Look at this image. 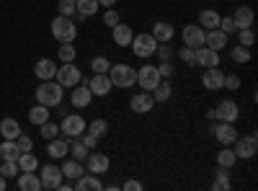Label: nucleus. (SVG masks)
I'll return each mask as SVG.
<instances>
[{
	"mask_svg": "<svg viewBox=\"0 0 258 191\" xmlns=\"http://www.w3.org/2000/svg\"><path fill=\"white\" fill-rule=\"evenodd\" d=\"M225 88L227 91H238L240 88V78L238 75H225Z\"/></svg>",
	"mask_w": 258,
	"mask_h": 191,
	"instance_id": "obj_51",
	"label": "nucleus"
},
{
	"mask_svg": "<svg viewBox=\"0 0 258 191\" xmlns=\"http://www.w3.org/2000/svg\"><path fill=\"white\" fill-rule=\"evenodd\" d=\"M34 73H36V78L39 80H54V73H57V62L54 59H39L36 62V68H34Z\"/></svg>",
	"mask_w": 258,
	"mask_h": 191,
	"instance_id": "obj_23",
	"label": "nucleus"
},
{
	"mask_svg": "<svg viewBox=\"0 0 258 191\" xmlns=\"http://www.w3.org/2000/svg\"><path fill=\"white\" fill-rule=\"evenodd\" d=\"M75 47H73V41H68V44H62L59 47V59L62 62H75Z\"/></svg>",
	"mask_w": 258,
	"mask_h": 191,
	"instance_id": "obj_44",
	"label": "nucleus"
},
{
	"mask_svg": "<svg viewBox=\"0 0 258 191\" xmlns=\"http://www.w3.org/2000/svg\"><path fill=\"white\" fill-rule=\"evenodd\" d=\"M98 6H103V8H114V6H116V0H98Z\"/></svg>",
	"mask_w": 258,
	"mask_h": 191,
	"instance_id": "obj_55",
	"label": "nucleus"
},
{
	"mask_svg": "<svg viewBox=\"0 0 258 191\" xmlns=\"http://www.w3.org/2000/svg\"><path fill=\"white\" fill-rule=\"evenodd\" d=\"M232 21H235V29H250V26H253V21H255L253 8H250V6H240V8H235Z\"/></svg>",
	"mask_w": 258,
	"mask_h": 191,
	"instance_id": "obj_21",
	"label": "nucleus"
},
{
	"mask_svg": "<svg viewBox=\"0 0 258 191\" xmlns=\"http://www.w3.org/2000/svg\"><path fill=\"white\" fill-rule=\"evenodd\" d=\"M230 176L225 173V168H220V173H217V178H214V183H212V188L214 191H230Z\"/></svg>",
	"mask_w": 258,
	"mask_h": 191,
	"instance_id": "obj_39",
	"label": "nucleus"
},
{
	"mask_svg": "<svg viewBox=\"0 0 258 191\" xmlns=\"http://www.w3.org/2000/svg\"><path fill=\"white\" fill-rule=\"evenodd\" d=\"M106 75H109V80H111L114 88H132V86H137V70L129 68V65H124V62H119V65H111Z\"/></svg>",
	"mask_w": 258,
	"mask_h": 191,
	"instance_id": "obj_1",
	"label": "nucleus"
},
{
	"mask_svg": "<svg viewBox=\"0 0 258 191\" xmlns=\"http://www.w3.org/2000/svg\"><path fill=\"white\" fill-rule=\"evenodd\" d=\"M109 68H111V62L106 59L103 54L93 57V62H91V70H93V73H109Z\"/></svg>",
	"mask_w": 258,
	"mask_h": 191,
	"instance_id": "obj_41",
	"label": "nucleus"
},
{
	"mask_svg": "<svg viewBox=\"0 0 258 191\" xmlns=\"http://www.w3.org/2000/svg\"><path fill=\"white\" fill-rule=\"evenodd\" d=\"M85 83H88V88H91V93L93 96H109L111 93V80H109V75H106V73H93V78L91 80H85Z\"/></svg>",
	"mask_w": 258,
	"mask_h": 191,
	"instance_id": "obj_12",
	"label": "nucleus"
},
{
	"mask_svg": "<svg viewBox=\"0 0 258 191\" xmlns=\"http://www.w3.org/2000/svg\"><path fill=\"white\" fill-rule=\"evenodd\" d=\"M62 171L57 165H41V173H39V181H41V188H49V191H54V188H59V183H62Z\"/></svg>",
	"mask_w": 258,
	"mask_h": 191,
	"instance_id": "obj_7",
	"label": "nucleus"
},
{
	"mask_svg": "<svg viewBox=\"0 0 258 191\" xmlns=\"http://www.w3.org/2000/svg\"><path fill=\"white\" fill-rule=\"evenodd\" d=\"M52 36L59 41V44H68V41H75L78 39V26L73 24V18L57 16L52 21Z\"/></svg>",
	"mask_w": 258,
	"mask_h": 191,
	"instance_id": "obj_2",
	"label": "nucleus"
},
{
	"mask_svg": "<svg viewBox=\"0 0 258 191\" xmlns=\"http://www.w3.org/2000/svg\"><path fill=\"white\" fill-rule=\"evenodd\" d=\"M54 80L59 83L62 88H75L78 83L83 80V75H80V70L73 65V62H62V68H57V73H54Z\"/></svg>",
	"mask_w": 258,
	"mask_h": 191,
	"instance_id": "obj_4",
	"label": "nucleus"
},
{
	"mask_svg": "<svg viewBox=\"0 0 258 191\" xmlns=\"http://www.w3.org/2000/svg\"><path fill=\"white\" fill-rule=\"evenodd\" d=\"M132 52L137 54V57H142V59H147V57H153L155 54V49H158V41H155V36L153 34H140V36H132Z\"/></svg>",
	"mask_w": 258,
	"mask_h": 191,
	"instance_id": "obj_5",
	"label": "nucleus"
},
{
	"mask_svg": "<svg viewBox=\"0 0 258 191\" xmlns=\"http://www.w3.org/2000/svg\"><path fill=\"white\" fill-rule=\"evenodd\" d=\"M153 36L158 44H165V41L173 39V26L168 24V21H158V24L153 26Z\"/></svg>",
	"mask_w": 258,
	"mask_h": 191,
	"instance_id": "obj_26",
	"label": "nucleus"
},
{
	"mask_svg": "<svg viewBox=\"0 0 258 191\" xmlns=\"http://www.w3.org/2000/svg\"><path fill=\"white\" fill-rule=\"evenodd\" d=\"M111 36H114V41H116L119 47H129V44H132V36H135V31L129 29L126 24H121V21H119V24L111 29Z\"/></svg>",
	"mask_w": 258,
	"mask_h": 191,
	"instance_id": "obj_25",
	"label": "nucleus"
},
{
	"mask_svg": "<svg viewBox=\"0 0 258 191\" xmlns=\"http://www.w3.org/2000/svg\"><path fill=\"white\" fill-rule=\"evenodd\" d=\"M0 135H3V140H16L21 135V124L16 119H3L0 121Z\"/></svg>",
	"mask_w": 258,
	"mask_h": 191,
	"instance_id": "obj_29",
	"label": "nucleus"
},
{
	"mask_svg": "<svg viewBox=\"0 0 258 191\" xmlns=\"http://www.w3.org/2000/svg\"><path fill=\"white\" fill-rule=\"evenodd\" d=\"M214 114H217V121H230L235 124L240 116V109H238V103H235L232 98H222L217 103V109H214Z\"/></svg>",
	"mask_w": 258,
	"mask_h": 191,
	"instance_id": "obj_9",
	"label": "nucleus"
},
{
	"mask_svg": "<svg viewBox=\"0 0 258 191\" xmlns=\"http://www.w3.org/2000/svg\"><path fill=\"white\" fill-rule=\"evenodd\" d=\"M204 47L214 49V52H220L227 47V34L220 31V29H207L204 31Z\"/></svg>",
	"mask_w": 258,
	"mask_h": 191,
	"instance_id": "obj_17",
	"label": "nucleus"
},
{
	"mask_svg": "<svg viewBox=\"0 0 258 191\" xmlns=\"http://www.w3.org/2000/svg\"><path fill=\"white\" fill-rule=\"evenodd\" d=\"M111 168V160H109V155H103V153H88V158H85V171L88 173H96V176H101V173H106Z\"/></svg>",
	"mask_w": 258,
	"mask_h": 191,
	"instance_id": "obj_10",
	"label": "nucleus"
},
{
	"mask_svg": "<svg viewBox=\"0 0 258 191\" xmlns=\"http://www.w3.org/2000/svg\"><path fill=\"white\" fill-rule=\"evenodd\" d=\"M36 103H41V106H59L62 103V86L57 80H44L36 88Z\"/></svg>",
	"mask_w": 258,
	"mask_h": 191,
	"instance_id": "obj_3",
	"label": "nucleus"
},
{
	"mask_svg": "<svg viewBox=\"0 0 258 191\" xmlns=\"http://www.w3.org/2000/svg\"><path fill=\"white\" fill-rule=\"evenodd\" d=\"M155 54L160 57V62H170V59H173V49L168 47V41H165V44H158Z\"/></svg>",
	"mask_w": 258,
	"mask_h": 191,
	"instance_id": "obj_48",
	"label": "nucleus"
},
{
	"mask_svg": "<svg viewBox=\"0 0 258 191\" xmlns=\"http://www.w3.org/2000/svg\"><path fill=\"white\" fill-rule=\"evenodd\" d=\"M6 186H8V178H6V176H0V191H6Z\"/></svg>",
	"mask_w": 258,
	"mask_h": 191,
	"instance_id": "obj_56",
	"label": "nucleus"
},
{
	"mask_svg": "<svg viewBox=\"0 0 258 191\" xmlns=\"http://www.w3.org/2000/svg\"><path fill=\"white\" fill-rule=\"evenodd\" d=\"M121 188H124V191H142V181H135V178H132V181H124Z\"/></svg>",
	"mask_w": 258,
	"mask_h": 191,
	"instance_id": "obj_54",
	"label": "nucleus"
},
{
	"mask_svg": "<svg viewBox=\"0 0 258 191\" xmlns=\"http://www.w3.org/2000/svg\"><path fill=\"white\" fill-rule=\"evenodd\" d=\"M18 171H36V168H39V160H36V155L29 150V153H21L18 155Z\"/></svg>",
	"mask_w": 258,
	"mask_h": 191,
	"instance_id": "obj_32",
	"label": "nucleus"
},
{
	"mask_svg": "<svg viewBox=\"0 0 258 191\" xmlns=\"http://www.w3.org/2000/svg\"><path fill=\"white\" fill-rule=\"evenodd\" d=\"M57 135H59V126L57 124H52V121L41 124V137H44V140H54Z\"/></svg>",
	"mask_w": 258,
	"mask_h": 191,
	"instance_id": "obj_45",
	"label": "nucleus"
},
{
	"mask_svg": "<svg viewBox=\"0 0 258 191\" xmlns=\"http://www.w3.org/2000/svg\"><path fill=\"white\" fill-rule=\"evenodd\" d=\"M73 188H78V191H101V188H103V183H101V176L85 171L80 178H75Z\"/></svg>",
	"mask_w": 258,
	"mask_h": 191,
	"instance_id": "obj_19",
	"label": "nucleus"
},
{
	"mask_svg": "<svg viewBox=\"0 0 258 191\" xmlns=\"http://www.w3.org/2000/svg\"><path fill=\"white\" fill-rule=\"evenodd\" d=\"M220 13L217 11H212V8H207V11H202L199 13V26L202 29H217L220 26Z\"/></svg>",
	"mask_w": 258,
	"mask_h": 191,
	"instance_id": "obj_28",
	"label": "nucleus"
},
{
	"mask_svg": "<svg viewBox=\"0 0 258 191\" xmlns=\"http://www.w3.org/2000/svg\"><path fill=\"white\" fill-rule=\"evenodd\" d=\"M235 163H238V155H235V150H230V145H222V153H217V165L220 168H232Z\"/></svg>",
	"mask_w": 258,
	"mask_h": 191,
	"instance_id": "obj_31",
	"label": "nucleus"
},
{
	"mask_svg": "<svg viewBox=\"0 0 258 191\" xmlns=\"http://www.w3.org/2000/svg\"><path fill=\"white\" fill-rule=\"evenodd\" d=\"M68 147H70L73 158H75V160H80V163H83L85 158H88V153H91L88 147H85V145H83V142H80L78 137H73V142H68Z\"/></svg>",
	"mask_w": 258,
	"mask_h": 191,
	"instance_id": "obj_35",
	"label": "nucleus"
},
{
	"mask_svg": "<svg viewBox=\"0 0 258 191\" xmlns=\"http://www.w3.org/2000/svg\"><path fill=\"white\" fill-rule=\"evenodd\" d=\"M178 57L186 62V65H194V47H183V49L178 52Z\"/></svg>",
	"mask_w": 258,
	"mask_h": 191,
	"instance_id": "obj_52",
	"label": "nucleus"
},
{
	"mask_svg": "<svg viewBox=\"0 0 258 191\" xmlns=\"http://www.w3.org/2000/svg\"><path fill=\"white\" fill-rule=\"evenodd\" d=\"M47 153H49V158H54V160H62V158H68L70 147H68V142H64V140L54 137V140H49V147H47Z\"/></svg>",
	"mask_w": 258,
	"mask_h": 191,
	"instance_id": "obj_27",
	"label": "nucleus"
},
{
	"mask_svg": "<svg viewBox=\"0 0 258 191\" xmlns=\"http://www.w3.org/2000/svg\"><path fill=\"white\" fill-rule=\"evenodd\" d=\"M232 145H235V155L243 158V160H248V158H253L255 150H258V137H255V135H248V137H240V135H238V140H235Z\"/></svg>",
	"mask_w": 258,
	"mask_h": 191,
	"instance_id": "obj_11",
	"label": "nucleus"
},
{
	"mask_svg": "<svg viewBox=\"0 0 258 191\" xmlns=\"http://www.w3.org/2000/svg\"><path fill=\"white\" fill-rule=\"evenodd\" d=\"M18 147H16V140H3L0 142V158L3 160H18Z\"/></svg>",
	"mask_w": 258,
	"mask_h": 191,
	"instance_id": "obj_33",
	"label": "nucleus"
},
{
	"mask_svg": "<svg viewBox=\"0 0 258 191\" xmlns=\"http://www.w3.org/2000/svg\"><path fill=\"white\" fill-rule=\"evenodd\" d=\"M78 140H80L85 147H88V150H96V145H98V137H93L91 132H85V130L78 135Z\"/></svg>",
	"mask_w": 258,
	"mask_h": 191,
	"instance_id": "obj_46",
	"label": "nucleus"
},
{
	"mask_svg": "<svg viewBox=\"0 0 258 191\" xmlns=\"http://www.w3.org/2000/svg\"><path fill=\"white\" fill-rule=\"evenodd\" d=\"M220 31H225L227 36L232 34V31H238V29H235V21H232V16H225V18H220V26H217Z\"/></svg>",
	"mask_w": 258,
	"mask_h": 191,
	"instance_id": "obj_49",
	"label": "nucleus"
},
{
	"mask_svg": "<svg viewBox=\"0 0 258 191\" xmlns=\"http://www.w3.org/2000/svg\"><path fill=\"white\" fill-rule=\"evenodd\" d=\"M91 98H93V93H91V88H88V83H83V86L78 83L70 101H73V106H78V109H85V106L91 103Z\"/></svg>",
	"mask_w": 258,
	"mask_h": 191,
	"instance_id": "obj_24",
	"label": "nucleus"
},
{
	"mask_svg": "<svg viewBox=\"0 0 258 191\" xmlns=\"http://www.w3.org/2000/svg\"><path fill=\"white\" fill-rule=\"evenodd\" d=\"M202 83H204L207 91H222L225 88V75L217 68H207L204 75H202Z\"/></svg>",
	"mask_w": 258,
	"mask_h": 191,
	"instance_id": "obj_16",
	"label": "nucleus"
},
{
	"mask_svg": "<svg viewBox=\"0 0 258 191\" xmlns=\"http://www.w3.org/2000/svg\"><path fill=\"white\" fill-rule=\"evenodd\" d=\"M194 65H199V68H217L220 65V52H214V49H209V47H197L194 49Z\"/></svg>",
	"mask_w": 258,
	"mask_h": 191,
	"instance_id": "obj_8",
	"label": "nucleus"
},
{
	"mask_svg": "<svg viewBox=\"0 0 258 191\" xmlns=\"http://www.w3.org/2000/svg\"><path fill=\"white\" fill-rule=\"evenodd\" d=\"M29 121H31V124H36V126H41L44 121H49V106H41V103H36L34 109L29 111Z\"/></svg>",
	"mask_w": 258,
	"mask_h": 191,
	"instance_id": "obj_30",
	"label": "nucleus"
},
{
	"mask_svg": "<svg viewBox=\"0 0 258 191\" xmlns=\"http://www.w3.org/2000/svg\"><path fill=\"white\" fill-rule=\"evenodd\" d=\"M85 126H88V132L93 135V137H106V132H109V124H106V119H93L91 124H85Z\"/></svg>",
	"mask_w": 258,
	"mask_h": 191,
	"instance_id": "obj_37",
	"label": "nucleus"
},
{
	"mask_svg": "<svg viewBox=\"0 0 258 191\" xmlns=\"http://www.w3.org/2000/svg\"><path fill=\"white\" fill-rule=\"evenodd\" d=\"M230 57H232V62H238V65H245V62H250V47H235L232 52H230Z\"/></svg>",
	"mask_w": 258,
	"mask_h": 191,
	"instance_id": "obj_38",
	"label": "nucleus"
},
{
	"mask_svg": "<svg viewBox=\"0 0 258 191\" xmlns=\"http://www.w3.org/2000/svg\"><path fill=\"white\" fill-rule=\"evenodd\" d=\"M160 80H163V78H160V73H158L155 65H145V68L137 70V83H140L142 91H155Z\"/></svg>",
	"mask_w": 258,
	"mask_h": 191,
	"instance_id": "obj_6",
	"label": "nucleus"
},
{
	"mask_svg": "<svg viewBox=\"0 0 258 191\" xmlns=\"http://www.w3.org/2000/svg\"><path fill=\"white\" fill-rule=\"evenodd\" d=\"M75 8H78V13L80 16H93L96 11H98V0H75Z\"/></svg>",
	"mask_w": 258,
	"mask_h": 191,
	"instance_id": "obj_36",
	"label": "nucleus"
},
{
	"mask_svg": "<svg viewBox=\"0 0 258 191\" xmlns=\"http://www.w3.org/2000/svg\"><path fill=\"white\" fill-rule=\"evenodd\" d=\"M16 186L21 191H39L41 188V181H39L36 171H21L18 178H16Z\"/></svg>",
	"mask_w": 258,
	"mask_h": 191,
	"instance_id": "obj_20",
	"label": "nucleus"
},
{
	"mask_svg": "<svg viewBox=\"0 0 258 191\" xmlns=\"http://www.w3.org/2000/svg\"><path fill=\"white\" fill-rule=\"evenodd\" d=\"M64 160V158H62ZM59 171H62V176L64 178H70V181H75V178H80L83 173H85V165L80 163V160H75V158H68L62 165H59Z\"/></svg>",
	"mask_w": 258,
	"mask_h": 191,
	"instance_id": "obj_22",
	"label": "nucleus"
},
{
	"mask_svg": "<svg viewBox=\"0 0 258 191\" xmlns=\"http://www.w3.org/2000/svg\"><path fill=\"white\" fill-rule=\"evenodd\" d=\"M238 39L243 47H253L255 44V31L253 29H238Z\"/></svg>",
	"mask_w": 258,
	"mask_h": 191,
	"instance_id": "obj_43",
	"label": "nucleus"
},
{
	"mask_svg": "<svg viewBox=\"0 0 258 191\" xmlns=\"http://www.w3.org/2000/svg\"><path fill=\"white\" fill-rule=\"evenodd\" d=\"M57 11H59V16H68V18H73V16L78 13V8H75V0H59Z\"/></svg>",
	"mask_w": 258,
	"mask_h": 191,
	"instance_id": "obj_42",
	"label": "nucleus"
},
{
	"mask_svg": "<svg viewBox=\"0 0 258 191\" xmlns=\"http://www.w3.org/2000/svg\"><path fill=\"white\" fill-rule=\"evenodd\" d=\"M16 147H18V153H29L31 147H34V142H31V137H26V135H18V137H16Z\"/></svg>",
	"mask_w": 258,
	"mask_h": 191,
	"instance_id": "obj_47",
	"label": "nucleus"
},
{
	"mask_svg": "<svg viewBox=\"0 0 258 191\" xmlns=\"http://www.w3.org/2000/svg\"><path fill=\"white\" fill-rule=\"evenodd\" d=\"M21 171H18V163L16 160H3V165H0V176L6 178H16Z\"/></svg>",
	"mask_w": 258,
	"mask_h": 191,
	"instance_id": "obj_40",
	"label": "nucleus"
},
{
	"mask_svg": "<svg viewBox=\"0 0 258 191\" xmlns=\"http://www.w3.org/2000/svg\"><path fill=\"white\" fill-rule=\"evenodd\" d=\"M212 132H214V137H217L220 145H232L235 140H238V130H235V124H230V121H217Z\"/></svg>",
	"mask_w": 258,
	"mask_h": 191,
	"instance_id": "obj_15",
	"label": "nucleus"
},
{
	"mask_svg": "<svg viewBox=\"0 0 258 191\" xmlns=\"http://www.w3.org/2000/svg\"><path fill=\"white\" fill-rule=\"evenodd\" d=\"M103 24L114 29V26L119 24V13H116L114 8H109V11H106V13H103Z\"/></svg>",
	"mask_w": 258,
	"mask_h": 191,
	"instance_id": "obj_50",
	"label": "nucleus"
},
{
	"mask_svg": "<svg viewBox=\"0 0 258 191\" xmlns=\"http://www.w3.org/2000/svg\"><path fill=\"white\" fill-rule=\"evenodd\" d=\"M158 73H160V78H170V75H173V65H170V62H160Z\"/></svg>",
	"mask_w": 258,
	"mask_h": 191,
	"instance_id": "obj_53",
	"label": "nucleus"
},
{
	"mask_svg": "<svg viewBox=\"0 0 258 191\" xmlns=\"http://www.w3.org/2000/svg\"><path fill=\"white\" fill-rule=\"evenodd\" d=\"M170 96H173V86H170L168 80H160L158 88H155V93H153V98H155L158 103H165V101H170Z\"/></svg>",
	"mask_w": 258,
	"mask_h": 191,
	"instance_id": "obj_34",
	"label": "nucleus"
},
{
	"mask_svg": "<svg viewBox=\"0 0 258 191\" xmlns=\"http://www.w3.org/2000/svg\"><path fill=\"white\" fill-rule=\"evenodd\" d=\"M181 39H183L186 47H194V49H197V47L204 44V29H202L199 24H188V26H183Z\"/></svg>",
	"mask_w": 258,
	"mask_h": 191,
	"instance_id": "obj_14",
	"label": "nucleus"
},
{
	"mask_svg": "<svg viewBox=\"0 0 258 191\" xmlns=\"http://www.w3.org/2000/svg\"><path fill=\"white\" fill-rule=\"evenodd\" d=\"M83 130H85V119L80 114H68L62 119V124H59V132L68 135V137H78Z\"/></svg>",
	"mask_w": 258,
	"mask_h": 191,
	"instance_id": "obj_13",
	"label": "nucleus"
},
{
	"mask_svg": "<svg viewBox=\"0 0 258 191\" xmlns=\"http://www.w3.org/2000/svg\"><path fill=\"white\" fill-rule=\"evenodd\" d=\"M129 106H132V111L135 114H147V111H153V106H155V98L150 96L147 91L142 93H135L132 101H129Z\"/></svg>",
	"mask_w": 258,
	"mask_h": 191,
	"instance_id": "obj_18",
	"label": "nucleus"
}]
</instances>
